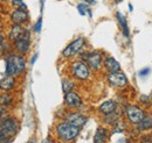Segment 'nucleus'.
<instances>
[{
	"mask_svg": "<svg viewBox=\"0 0 152 143\" xmlns=\"http://www.w3.org/2000/svg\"><path fill=\"white\" fill-rule=\"evenodd\" d=\"M2 42H4V38H2L1 34H0V44H2Z\"/></svg>",
	"mask_w": 152,
	"mask_h": 143,
	"instance_id": "nucleus-30",
	"label": "nucleus"
},
{
	"mask_svg": "<svg viewBox=\"0 0 152 143\" xmlns=\"http://www.w3.org/2000/svg\"><path fill=\"white\" fill-rule=\"evenodd\" d=\"M125 115L128 118V120L132 124L137 125L142 121V119L145 116V112L138 106H128L125 108Z\"/></svg>",
	"mask_w": 152,
	"mask_h": 143,
	"instance_id": "nucleus-5",
	"label": "nucleus"
},
{
	"mask_svg": "<svg viewBox=\"0 0 152 143\" xmlns=\"http://www.w3.org/2000/svg\"><path fill=\"white\" fill-rule=\"evenodd\" d=\"M64 104L68 107L72 108L80 107L82 105V99H81V97L77 93L70 91V92H67L66 95H64Z\"/></svg>",
	"mask_w": 152,
	"mask_h": 143,
	"instance_id": "nucleus-10",
	"label": "nucleus"
},
{
	"mask_svg": "<svg viewBox=\"0 0 152 143\" xmlns=\"http://www.w3.org/2000/svg\"><path fill=\"white\" fill-rule=\"evenodd\" d=\"M12 5L18 8H21V9H27V6L23 4L22 0H12Z\"/></svg>",
	"mask_w": 152,
	"mask_h": 143,
	"instance_id": "nucleus-24",
	"label": "nucleus"
},
{
	"mask_svg": "<svg viewBox=\"0 0 152 143\" xmlns=\"http://www.w3.org/2000/svg\"><path fill=\"white\" fill-rule=\"evenodd\" d=\"M37 58H38V54H35L34 56H33V58H32V61H31V64H34L35 61H37Z\"/></svg>",
	"mask_w": 152,
	"mask_h": 143,
	"instance_id": "nucleus-28",
	"label": "nucleus"
},
{
	"mask_svg": "<svg viewBox=\"0 0 152 143\" xmlns=\"http://www.w3.org/2000/svg\"><path fill=\"white\" fill-rule=\"evenodd\" d=\"M15 49L19 53H27L31 47V34L28 30H25L21 37H19L15 42H14Z\"/></svg>",
	"mask_w": 152,
	"mask_h": 143,
	"instance_id": "nucleus-9",
	"label": "nucleus"
},
{
	"mask_svg": "<svg viewBox=\"0 0 152 143\" xmlns=\"http://www.w3.org/2000/svg\"><path fill=\"white\" fill-rule=\"evenodd\" d=\"M116 109H117V105H116V103H115L114 100H107V101H104V103L99 106V108H98V110H99L101 113H103L104 115L113 113Z\"/></svg>",
	"mask_w": 152,
	"mask_h": 143,
	"instance_id": "nucleus-14",
	"label": "nucleus"
},
{
	"mask_svg": "<svg viewBox=\"0 0 152 143\" xmlns=\"http://www.w3.org/2000/svg\"><path fill=\"white\" fill-rule=\"evenodd\" d=\"M41 27H42V19L40 18L38 20V22L35 23V26H34V30H35V33H40L41 32Z\"/></svg>",
	"mask_w": 152,
	"mask_h": 143,
	"instance_id": "nucleus-25",
	"label": "nucleus"
},
{
	"mask_svg": "<svg viewBox=\"0 0 152 143\" xmlns=\"http://www.w3.org/2000/svg\"><path fill=\"white\" fill-rule=\"evenodd\" d=\"M12 95H10V94H2V95H0V105L2 106H6V105H8V104H11L12 103Z\"/></svg>",
	"mask_w": 152,
	"mask_h": 143,
	"instance_id": "nucleus-22",
	"label": "nucleus"
},
{
	"mask_svg": "<svg viewBox=\"0 0 152 143\" xmlns=\"http://www.w3.org/2000/svg\"><path fill=\"white\" fill-rule=\"evenodd\" d=\"M80 129L81 128L70 124L69 121H64L57 125L56 134L62 141H73L78 136Z\"/></svg>",
	"mask_w": 152,
	"mask_h": 143,
	"instance_id": "nucleus-3",
	"label": "nucleus"
},
{
	"mask_svg": "<svg viewBox=\"0 0 152 143\" xmlns=\"http://www.w3.org/2000/svg\"><path fill=\"white\" fill-rule=\"evenodd\" d=\"M15 85V80L13 76H6L5 78H2L0 80V90L2 91H11Z\"/></svg>",
	"mask_w": 152,
	"mask_h": 143,
	"instance_id": "nucleus-15",
	"label": "nucleus"
},
{
	"mask_svg": "<svg viewBox=\"0 0 152 143\" xmlns=\"http://www.w3.org/2000/svg\"><path fill=\"white\" fill-rule=\"evenodd\" d=\"M118 118H119V114L116 113V110L110 113V114H107L105 118H104V122H107L108 125H114L115 122L118 121Z\"/></svg>",
	"mask_w": 152,
	"mask_h": 143,
	"instance_id": "nucleus-20",
	"label": "nucleus"
},
{
	"mask_svg": "<svg viewBox=\"0 0 152 143\" xmlns=\"http://www.w3.org/2000/svg\"><path fill=\"white\" fill-rule=\"evenodd\" d=\"M137 129L139 131H145V130H150L152 129V115H146L142 119V121L139 124H137Z\"/></svg>",
	"mask_w": 152,
	"mask_h": 143,
	"instance_id": "nucleus-17",
	"label": "nucleus"
},
{
	"mask_svg": "<svg viewBox=\"0 0 152 143\" xmlns=\"http://www.w3.org/2000/svg\"><path fill=\"white\" fill-rule=\"evenodd\" d=\"M88 5L87 4H80L78 6H77V11L80 12V14L81 15H86V12H88Z\"/></svg>",
	"mask_w": 152,
	"mask_h": 143,
	"instance_id": "nucleus-23",
	"label": "nucleus"
},
{
	"mask_svg": "<svg viewBox=\"0 0 152 143\" xmlns=\"http://www.w3.org/2000/svg\"><path fill=\"white\" fill-rule=\"evenodd\" d=\"M23 32H25V29L22 28V26H21V25H14V26L12 27V29H11L10 34H8V38H10V41H11V42H15L19 37L22 36Z\"/></svg>",
	"mask_w": 152,
	"mask_h": 143,
	"instance_id": "nucleus-16",
	"label": "nucleus"
},
{
	"mask_svg": "<svg viewBox=\"0 0 152 143\" xmlns=\"http://www.w3.org/2000/svg\"><path fill=\"white\" fill-rule=\"evenodd\" d=\"M83 1H86L88 4H95V0H83Z\"/></svg>",
	"mask_w": 152,
	"mask_h": 143,
	"instance_id": "nucleus-29",
	"label": "nucleus"
},
{
	"mask_svg": "<svg viewBox=\"0 0 152 143\" xmlns=\"http://www.w3.org/2000/svg\"><path fill=\"white\" fill-rule=\"evenodd\" d=\"M2 112H4V108L0 106V115H1V113H2Z\"/></svg>",
	"mask_w": 152,
	"mask_h": 143,
	"instance_id": "nucleus-31",
	"label": "nucleus"
},
{
	"mask_svg": "<svg viewBox=\"0 0 152 143\" xmlns=\"http://www.w3.org/2000/svg\"><path fill=\"white\" fill-rule=\"evenodd\" d=\"M74 83L72 82V80H68V79H64L63 82H62V89L64 91V93H67V92H70L72 90L74 89Z\"/></svg>",
	"mask_w": 152,
	"mask_h": 143,
	"instance_id": "nucleus-21",
	"label": "nucleus"
},
{
	"mask_svg": "<svg viewBox=\"0 0 152 143\" xmlns=\"http://www.w3.org/2000/svg\"><path fill=\"white\" fill-rule=\"evenodd\" d=\"M107 80L114 87H124L125 85H128V78H126V76L121 71L109 73V76L107 77Z\"/></svg>",
	"mask_w": 152,
	"mask_h": 143,
	"instance_id": "nucleus-7",
	"label": "nucleus"
},
{
	"mask_svg": "<svg viewBox=\"0 0 152 143\" xmlns=\"http://www.w3.org/2000/svg\"><path fill=\"white\" fill-rule=\"evenodd\" d=\"M103 63H104V66L109 71V73L121 71V65H119V63L115 59L114 57H107Z\"/></svg>",
	"mask_w": 152,
	"mask_h": 143,
	"instance_id": "nucleus-13",
	"label": "nucleus"
},
{
	"mask_svg": "<svg viewBox=\"0 0 152 143\" xmlns=\"http://www.w3.org/2000/svg\"><path fill=\"white\" fill-rule=\"evenodd\" d=\"M82 58L87 62L88 66L91 68L93 70H98L102 65V55H101V53H97V51L86 53L82 56Z\"/></svg>",
	"mask_w": 152,
	"mask_h": 143,
	"instance_id": "nucleus-8",
	"label": "nucleus"
},
{
	"mask_svg": "<svg viewBox=\"0 0 152 143\" xmlns=\"http://www.w3.org/2000/svg\"><path fill=\"white\" fill-rule=\"evenodd\" d=\"M72 72L74 74V77L80 79V80H86L89 78L90 71H89V66L88 64H86L82 61H77L74 62L72 65Z\"/></svg>",
	"mask_w": 152,
	"mask_h": 143,
	"instance_id": "nucleus-4",
	"label": "nucleus"
},
{
	"mask_svg": "<svg viewBox=\"0 0 152 143\" xmlns=\"http://www.w3.org/2000/svg\"><path fill=\"white\" fill-rule=\"evenodd\" d=\"M140 103L144 104V105H146V104L150 103V98L146 97V95H142V97H140Z\"/></svg>",
	"mask_w": 152,
	"mask_h": 143,
	"instance_id": "nucleus-26",
	"label": "nucleus"
},
{
	"mask_svg": "<svg viewBox=\"0 0 152 143\" xmlns=\"http://www.w3.org/2000/svg\"><path fill=\"white\" fill-rule=\"evenodd\" d=\"M19 124L13 118H7L0 124V142H10L12 137L17 134Z\"/></svg>",
	"mask_w": 152,
	"mask_h": 143,
	"instance_id": "nucleus-2",
	"label": "nucleus"
},
{
	"mask_svg": "<svg viewBox=\"0 0 152 143\" xmlns=\"http://www.w3.org/2000/svg\"><path fill=\"white\" fill-rule=\"evenodd\" d=\"M11 20L14 25H21V23H25L27 20H28V13L26 9H21L18 8L15 9L12 14H11Z\"/></svg>",
	"mask_w": 152,
	"mask_h": 143,
	"instance_id": "nucleus-12",
	"label": "nucleus"
},
{
	"mask_svg": "<svg viewBox=\"0 0 152 143\" xmlns=\"http://www.w3.org/2000/svg\"><path fill=\"white\" fill-rule=\"evenodd\" d=\"M117 20H118V22H119V25H121V27H122V29H123V34L124 36H126V37H129L130 35V30H129V27H128V23H126V19L123 17V14L122 13H119V12H117Z\"/></svg>",
	"mask_w": 152,
	"mask_h": 143,
	"instance_id": "nucleus-19",
	"label": "nucleus"
},
{
	"mask_svg": "<svg viewBox=\"0 0 152 143\" xmlns=\"http://www.w3.org/2000/svg\"><path fill=\"white\" fill-rule=\"evenodd\" d=\"M66 119H67V121H69L70 124L75 125L78 128H82L88 121V118H86L84 115H82L80 113H69L66 116Z\"/></svg>",
	"mask_w": 152,
	"mask_h": 143,
	"instance_id": "nucleus-11",
	"label": "nucleus"
},
{
	"mask_svg": "<svg viewBox=\"0 0 152 143\" xmlns=\"http://www.w3.org/2000/svg\"><path fill=\"white\" fill-rule=\"evenodd\" d=\"M149 72H150V69H149V68H145V69H143V70H140V71H139V76H140V77L148 76V74H149Z\"/></svg>",
	"mask_w": 152,
	"mask_h": 143,
	"instance_id": "nucleus-27",
	"label": "nucleus"
},
{
	"mask_svg": "<svg viewBox=\"0 0 152 143\" xmlns=\"http://www.w3.org/2000/svg\"><path fill=\"white\" fill-rule=\"evenodd\" d=\"M84 38L83 37H78L75 41H73L69 46L66 47V49L62 51L63 57H73L75 55L80 54V51L82 50V48L84 47Z\"/></svg>",
	"mask_w": 152,
	"mask_h": 143,
	"instance_id": "nucleus-6",
	"label": "nucleus"
},
{
	"mask_svg": "<svg viewBox=\"0 0 152 143\" xmlns=\"http://www.w3.org/2000/svg\"><path fill=\"white\" fill-rule=\"evenodd\" d=\"M26 69V61L20 55H10L6 58V74L7 76H19Z\"/></svg>",
	"mask_w": 152,
	"mask_h": 143,
	"instance_id": "nucleus-1",
	"label": "nucleus"
},
{
	"mask_svg": "<svg viewBox=\"0 0 152 143\" xmlns=\"http://www.w3.org/2000/svg\"><path fill=\"white\" fill-rule=\"evenodd\" d=\"M108 139V130L105 128H97L95 133V136H94V142L96 143H102L105 142Z\"/></svg>",
	"mask_w": 152,
	"mask_h": 143,
	"instance_id": "nucleus-18",
	"label": "nucleus"
}]
</instances>
